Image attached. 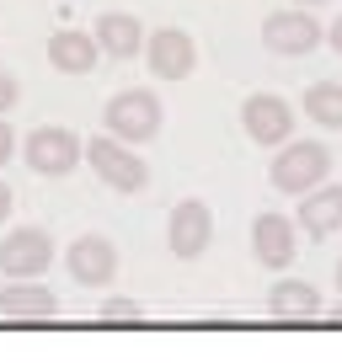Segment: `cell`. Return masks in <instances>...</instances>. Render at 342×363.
<instances>
[{
  "mask_svg": "<svg viewBox=\"0 0 342 363\" xmlns=\"http://www.w3.org/2000/svg\"><path fill=\"white\" fill-rule=\"evenodd\" d=\"M102 320H145V305L139 299H123V294H113V299H102V310H96Z\"/></svg>",
  "mask_w": 342,
  "mask_h": 363,
  "instance_id": "ac0fdd59",
  "label": "cell"
},
{
  "mask_svg": "<svg viewBox=\"0 0 342 363\" xmlns=\"http://www.w3.org/2000/svg\"><path fill=\"white\" fill-rule=\"evenodd\" d=\"M321 38H326V27H321L316 16L305 11V6H294V11H273V16L263 22V43L273 48V54H284V59L310 54Z\"/></svg>",
  "mask_w": 342,
  "mask_h": 363,
  "instance_id": "9c48e42d",
  "label": "cell"
},
{
  "mask_svg": "<svg viewBox=\"0 0 342 363\" xmlns=\"http://www.w3.org/2000/svg\"><path fill=\"white\" fill-rule=\"evenodd\" d=\"M6 219H11V187L0 182V225H6Z\"/></svg>",
  "mask_w": 342,
  "mask_h": 363,
  "instance_id": "44dd1931",
  "label": "cell"
},
{
  "mask_svg": "<svg viewBox=\"0 0 342 363\" xmlns=\"http://www.w3.org/2000/svg\"><path fill=\"white\" fill-rule=\"evenodd\" d=\"M16 96H22V86H16V75H6V69H0V118L11 113L16 107Z\"/></svg>",
  "mask_w": 342,
  "mask_h": 363,
  "instance_id": "d6986e66",
  "label": "cell"
},
{
  "mask_svg": "<svg viewBox=\"0 0 342 363\" xmlns=\"http://www.w3.org/2000/svg\"><path fill=\"white\" fill-rule=\"evenodd\" d=\"M251 257L263 262V267L284 272L289 262L299 257V235H294V219H284V214H257V219H251Z\"/></svg>",
  "mask_w": 342,
  "mask_h": 363,
  "instance_id": "8fae6325",
  "label": "cell"
},
{
  "mask_svg": "<svg viewBox=\"0 0 342 363\" xmlns=\"http://www.w3.org/2000/svg\"><path fill=\"white\" fill-rule=\"evenodd\" d=\"M326 315H331V320H342V299H337V305H331V310H326Z\"/></svg>",
  "mask_w": 342,
  "mask_h": 363,
  "instance_id": "603a6c76",
  "label": "cell"
},
{
  "mask_svg": "<svg viewBox=\"0 0 342 363\" xmlns=\"http://www.w3.org/2000/svg\"><path fill=\"white\" fill-rule=\"evenodd\" d=\"M96 59H102V48H96V38H92V33L59 27V33L48 38V65H54L59 75H92Z\"/></svg>",
  "mask_w": 342,
  "mask_h": 363,
  "instance_id": "4fadbf2b",
  "label": "cell"
},
{
  "mask_svg": "<svg viewBox=\"0 0 342 363\" xmlns=\"http://www.w3.org/2000/svg\"><path fill=\"white\" fill-rule=\"evenodd\" d=\"M294 123H299L294 107L278 91H251L246 102H241V128H246L251 145H263V150H284L294 139Z\"/></svg>",
  "mask_w": 342,
  "mask_h": 363,
  "instance_id": "3957f363",
  "label": "cell"
},
{
  "mask_svg": "<svg viewBox=\"0 0 342 363\" xmlns=\"http://www.w3.org/2000/svg\"><path fill=\"white\" fill-rule=\"evenodd\" d=\"M337 289H342V262H337Z\"/></svg>",
  "mask_w": 342,
  "mask_h": 363,
  "instance_id": "d4e9b609",
  "label": "cell"
},
{
  "mask_svg": "<svg viewBox=\"0 0 342 363\" xmlns=\"http://www.w3.org/2000/svg\"><path fill=\"white\" fill-rule=\"evenodd\" d=\"M65 267H70V278H75V284L107 289V284L118 278V246H113L107 235H80V240H70Z\"/></svg>",
  "mask_w": 342,
  "mask_h": 363,
  "instance_id": "30bf717a",
  "label": "cell"
},
{
  "mask_svg": "<svg viewBox=\"0 0 342 363\" xmlns=\"http://www.w3.org/2000/svg\"><path fill=\"white\" fill-rule=\"evenodd\" d=\"M326 171H331V150L321 139H289L278 160L267 166V182L289 198H310L316 187H326Z\"/></svg>",
  "mask_w": 342,
  "mask_h": 363,
  "instance_id": "6da1fadb",
  "label": "cell"
},
{
  "mask_svg": "<svg viewBox=\"0 0 342 363\" xmlns=\"http://www.w3.org/2000/svg\"><path fill=\"white\" fill-rule=\"evenodd\" d=\"M92 38H96V48H102L107 59L145 54V27H139L134 11H102V16H96V27H92Z\"/></svg>",
  "mask_w": 342,
  "mask_h": 363,
  "instance_id": "7c38bea8",
  "label": "cell"
},
{
  "mask_svg": "<svg viewBox=\"0 0 342 363\" xmlns=\"http://www.w3.org/2000/svg\"><path fill=\"white\" fill-rule=\"evenodd\" d=\"M86 166H92L113 193H139V187L150 182V166L134 155V145H118L113 134L86 139Z\"/></svg>",
  "mask_w": 342,
  "mask_h": 363,
  "instance_id": "8992f818",
  "label": "cell"
},
{
  "mask_svg": "<svg viewBox=\"0 0 342 363\" xmlns=\"http://www.w3.org/2000/svg\"><path fill=\"white\" fill-rule=\"evenodd\" d=\"M267 315L273 320H316L321 315V289L305 278H278L267 294Z\"/></svg>",
  "mask_w": 342,
  "mask_h": 363,
  "instance_id": "9a60e30c",
  "label": "cell"
},
{
  "mask_svg": "<svg viewBox=\"0 0 342 363\" xmlns=\"http://www.w3.org/2000/svg\"><path fill=\"white\" fill-rule=\"evenodd\" d=\"M294 6H305V11H310V6H326V0H294Z\"/></svg>",
  "mask_w": 342,
  "mask_h": 363,
  "instance_id": "cb8c5ba5",
  "label": "cell"
},
{
  "mask_svg": "<svg viewBox=\"0 0 342 363\" xmlns=\"http://www.w3.org/2000/svg\"><path fill=\"white\" fill-rule=\"evenodd\" d=\"M326 43H331V48H337V54H342V16H337V22H331V27H326Z\"/></svg>",
  "mask_w": 342,
  "mask_h": 363,
  "instance_id": "7402d4cb",
  "label": "cell"
},
{
  "mask_svg": "<svg viewBox=\"0 0 342 363\" xmlns=\"http://www.w3.org/2000/svg\"><path fill=\"white\" fill-rule=\"evenodd\" d=\"M0 315L6 320H54L59 294L43 289V284H6L0 289Z\"/></svg>",
  "mask_w": 342,
  "mask_h": 363,
  "instance_id": "5bb4252c",
  "label": "cell"
},
{
  "mask_svg": "<svg viewBox=\"0 0 342 363\" xmlns=\"http://www.w3.org/2000/svg\"><path fill=\"white\" fill-rule=\"evenodd\" d=\"M299 113H305V123H316V128H326V134H337V128H342V80H316V86L305 91Z\"/></svg>",
  "mask_w": 342,
  "mask_h": 363,
  "instance_id": "e0dca14e",
  "label": "cell"
},
{
  "mask_svg": "<svg viewBox=\"0 0 342 363\" xmlns=\"http://www.w3.org/2000/svg\"><path fill=\"white\" fill-rule=\"evenodd\" d=\"M160 118H166V107H160V96L150 86H128V91H118V96H107V107H102V123H107V134H113L118 145H145V139H155Z\"/></svg>",
  "mask_w": 342,
  "mask_h": 363,
  "instance_id": "7a4b0ae2",
  "label": "cell"
},
{
  "mask_svg": "<svg viewBox=\"0 0 342 363\" xmlns=\"http://www.w3.org/2000/svg\"><path fill=\"white\" fill-rule=\"evenodd\" d=\"M22 160L38 171V177H70V171L86 160V139L75 128H59V123H43L22 139Z\"/></svg>",
  "mask_w": 342,
  "mask_h": 363,
  "instance_id": "5b68a950",
  "label": "cell"
},
{
  "mask_svg": "<svg viewBox=\"0 0 342 363\" xmlns=\"http://www.w3.org/2000/svg\"><path fill=\"white\" fill-rule=\"evenodd\" d=\"M145 65L155 80H187L198 65V43L182 33V27H155L145 38Z\"/></svg>",
  "mask_w": 342,
  "mask_h": 363,
  "instance_id": "ba28073f",
  "label": "cell"
},
{
  "mask_svg": "<svg viewBox=\"0 0 342 363\" xmlns=\"http://www.w3.org/2000/svg\"><path fill=\"white\" fill-rule=\"evenodd\" d=\"M209 240H214V214H209V203H204V198H182V203L166 214V246H171V257L198 262L209 251Z\"/></svg>",
  "mask_w": 342,
  "mask_h": 363,
  "instance_id": "52a82bcc",
  "label": "cell"
},
{
  "mask_svg": "<svg viewBox=\"0 0 342 363\" xmlns=\"http://www.w3.org/2000/svg\"><path fill=\"white\" fill-rule=\"evenodd\" d=\"M299 230L316 235V240H326V235H337V230H342V187H337V182L316 187V193L299 203Z\"/></svg>",
  "mask_w": 342,
  "mask_h": 363,
  "instance_id": "2e32d148",
  "label": "cell"
},
{
  "mask_svg": "<svg viewBox=\"0 0 342 363\" xmlns=\"http://www.w3.org/2000/svg\"><path fill=\"white\" fill-rule=\"evenodd\" d=\"M54 262V235L43 225H16L11 235L0 240V272L6 284H38Z\"/></svg>",
  "mask_w": 342,
  "mask_h": 363,
  "instance_id": "277c9868",
  "label": "cell"
},
{
  "mask_svg": "<svg viewBox=\"0 0 342 363\" xmlns=\"http://www.w3.org/2000/svg\"><path fill=\"white\" fill-rule=\"evenodd\" d=\"M11 155H16V128L6 123V118H0V166H6Z\"/></svg>",
  "mask_w": 342,
  "mask_h": 363,
  "instance_id": "ffe728a7",
  "label": "cell"
}]
</instances>
